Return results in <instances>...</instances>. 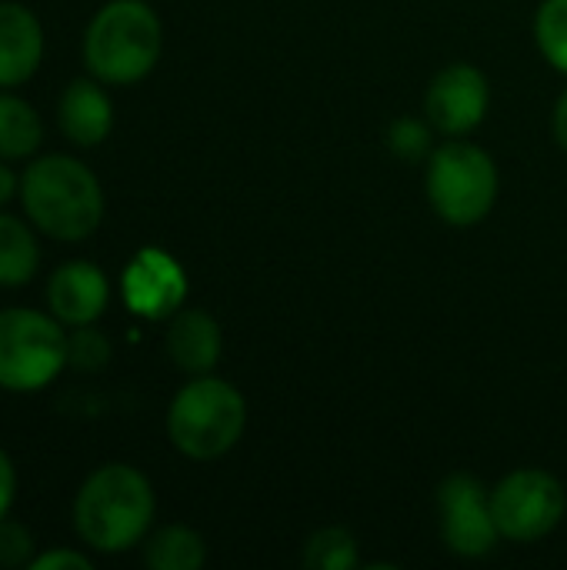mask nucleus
I'll return each mask as SVG.
<instances>
[{"instance_id": "nucleus-1", "label": "nucleus", "mask_w": 567, "mask_h": 570, "mask_svg": "<svg viewBox=\"0 0 567 570\" xmlns=\"http://www.w3.org/2000/svg\"><path fill=\"white\" fill-rule=\"evenodd\" d=\"M154 511V488L137 468L104 464L74 498V528L97 554H120L144 544Z\"/></svg>"}, {"instance_id": "nucleus-2", "label": "nucleus", "mask_w": 567, "mask_h": 570, "mask_svg": "<svg viewBox=\"0 0 567 570\" xmlns=\"http://www.w3.org/2000/svg\"><path fill=\"white\" fill-rule=\"evenodd\" d=\"M20 200L30 224L53 240H84L104 220L100 180L67 154L33 160L20 177Z\"/></svg>"}, {"instance_id": "nucleus-3", "label": "nucleus", "mask_w": 567, "mask_h": 570, "mask_svg": "<svg viewBox=\"0 0 567 570\" xmlns=\"http://www.w3.org/2000/svg\"><path fill=\"white\" fill-rule=\"evenodd\" d=\"M164 50V27L144 0L104 3L84 33V63L100 83L144 80Z\"/></svg>"}, {"instance_id": "nucleus-4", "label": "nucleus", "mask_w": 567, "mask_h": 570, "mask_svg": "<svg viewBox=\"0 0 567 570\" xmlns=\"http://www.w3.org/2000/svg\"><path fill=\"white\" fill-rule=\"evenodd\" d=\"M247 428L244 394L211 374L184 384L167 407V438L190 461H217L237 448Z\"/></svg>"}, {"instance_id": "nucleus-5", "label": "nucleus", "mask_w": 567, "mask_h": 570, "mask_svg": "<svg viewBox=\"0 0 567 570\" xmlns=\"http://www.w3.org/2000/svg\"><path fill=\"white\" fill-rule=\"evenodd\" d=\"M424 184L434 214L451 227L481 224L498 200V167L491 154L461 137L431 150Z\"/></svg>"}, {"instance_id": "nucleus-6", "label": "nucleus", "mask_w": 567, "mask_h": 570, "mask_svg": "<svg viewBox=\"0 0 567 570\" xmlns=\"http://www.w3.org/2000/svg\"><path fill=\"white\" fill-rule=\"evenodd\" d=\"M67 367V331L53 314L30 307L0 311V391H43Z\"/></svg>"}, {"instance_id": "nucleus-7", "label": "nucleus", "mask_w": 567, "mask_h": 570, "mask_svg": "<svg viewBox=\"0 0 567 570\" xmlns=\"http://www.w3.org/2000/svg\"><path fill=\"white\" fill-rule=\"evenodd\" d=\"M491 511L501 538L518 544H535L565 521L567 494L555 474L525 468L508 474L491 491Z\"/></svg>"}, {"instance_id": "nucleus-8", "label": "nucleus", "mask_w": 567, "mask_h": 570, "mask_svg": "<svg viewBox=\"0 0 567 570\" xmlns=\"http://www.w3.org/2000/svg\"><path fill=\"white\" fill-rule=\"evenodd\" d=\"M441 508V534L451 554L458 558H485L498 548L501 531L491 511V491L471 474H451L438 491Z\"/></svg>"}, {"instance_id": "nucleus-9", "label": "nucleus", "mask_w": 567, "mask_h": 570, "mask_svg": "<svg viewBox=\"0 0 567 570\" xmlns=\"http://www.w3.org/2000/svg\"><path fill=\"white\" fill-rule=\"evenodd\" d=\"M491 87L471 63H448L424 94V117L444 137H465L488 117Z\"/></svg>"}, {"instance_id": "nucleus-10", "label": "nucleus", "mask_w": 567, "mask_h": 570, "mask_svg": "<svg viewBox=\"0 0 567 570\" xmlns=\"http://www.w3.org/2000/svg\"><path fill=\"white\" fill-rule=\"evenodd\" d=\"M187 297L184 267L160 247H144L124 271V301L134 314L164 321L180 311Z\"/></svg>"}, {"instance_id": "nucleus-11", "label": "nucleus", "mask_w": 567, "mask_h": 570, "mask_svg": "<svg viewBox=\"0 0 567 570\" xmlns=\"http://www.w3.org/2000/svg\"><path fill=\"white\" fill-rule=\"evenodd\" d=\"M110 301V284L104 271L90 261H70L60 264L47 284V304L50 314L63 327H84L94 324Z\"/></svg>"}, {"instance_id": "nucleus-12", "label": "nucleus", "mask_w": 567, "mask_h": 570, "mask_svg": "<svg viewBox=\"0 0 567 570\" xmlns=\"http://www.w3.org/2000/svg\"><path fill=\"white\" fill-rule=\"evenodd\" d=\"M43 60V27L23 3H0V90L20 87Z\"/></svg>"}, {"instance_id": "nucleus-13", "label": "nucleus", "mask_w": 567, "mask_h": 570, "mask_svg": "<svg viewBox=\"0 0 567 570\" xmlns=\"http://www.w3.org/2000/svg\"><path fill=\"white\" fill-rule=\"evenodd\" d=\"M164 344H167V357L174 361V367H180L190 377L211 374L224 351L221 324L207 311H194V307H180L170 317Z\"/></svg>"}, {"instance_id": "nucleus-14", "label": "nucleus", "mask_w": 567, "mask_h": 570, "mask_svg": "<svg viewBox=\"0 0 567 570\" xmlns=\"http://www.w3.org/2000/svg\"><path fill=\"white\" fill-rule=\"evenodd\" d=\"M57 120H60V130L70 144L97 147L107 140V134L114 127V104L104 94L97 77L94 80H74L60 94Z\"/></svg>"}, {"instance_id": "nucleus-15", "label": "nucleus", "mask_w": 567, "mask_h": 570, "mask_svg": "<svg viewBox=\"0 0 567 570\" xmlns=\"http://www.w3.org/2000/svg\"><path fill=\"white\" fill-rule=\"evenodd\" d=\"M40 250L33 230L13 217L0 214V287H23L37 277Z\"/></svg>"}, {"instance_id": "nucleus-16", "label": "nucleus", "mask_w": 567, "mask_h": 570, "mask_svg": "<svg viewBox=\"0 0 567 570\" xmlns=\"http://www.w3.org/2000/svg\"><path fill=\"white\" fill-rule=\"evenodd\" d=\"M207 561L204 538L184 524L160 528L144 544V564L150 570H197Z\"/></svg>"}, {"instance_id": "nucleus-17", "label": "nucleus", "mask_w": 567, "mask_h": 570, "mask_svg": "<svg viewBox=\"0 0 567 570\" xmlns=\"http://www.w3.org/2000/svg\"><path fill=\"white\" fill-rule=\"evenodd\" d=\"M40 140H43V124L37 110L13 94H0V157L3 160L30 157L40 147Z\"/></svg>"}, {"instance_id": "nucleus-18", "label": "nucleus", "mask_w": 567, "mask_h": 570, "mask_svg": "<svg viewBox=\"0 0 567 570\" xmlns=\"http://www.w3.org/2000/svg\"><path fill=\"white\" fill-rule=\"evenodd\" d=\"M304 564L311 570H351L358 568V541L344 528L317 531L304 548Z\"/></svg>"}, {"instance_id": "nucleus-19", "label": "nucleus", "mask_w": 567, "mask_h": 570, "mask_svg": "<svg viewBox=\"0 0 567 570\" xmlns=\"http://www.w3.org/2000/svg\"><path fill=\"white\" fill-rule=\"evenodd\" d=\"M535 40L545 60L567 73V0H545L535 17Z\"/></svg>"}, {"instance_id": "nucleus-20", "label": "nucleus", "mask_w": 567, "mask_h": 570, "mask_svg": "<svg viewBox=\"0 0 567 570\" xmlns=\"http://www.w3.org/2000/svg\"><path fill=\"white\" fill-rule=\"evenodd\" d=\"M388 147L398 160H421L431 154V124L418 117H398L388 130Z\"/></svg>"}, {"instance_id": "nucleus-21", "label": "nucleus", "mask_w": 567, "mask_h": 570, "mask_svg": "<svg viewBox=\"0 0 567 570\" xmlns=\"http://www.w3.org/2000/svg\"><path fill=\"white\" fill-rule=\"evenodd\" d=\"M110 361V344L100 331H94L90 324L77 327L67 334V364L77 371H97Z\"/></svg>"}, {"instance_id": "nucleus-22", "label": "nucleus", "mask_w": 567, "mask_h": 570, "mask_svg": "<svg viewBox=\"0 0 567 570\" xmlns=\"http://www.w3.org/2000/svg\"><path fill=\"white\" fill-rule=\"evenodd\" d=\"M33 538L20 521H0V568H30L33 561Z\"/></svg>"}, {"instance_id": "nucleus-23", "label": "nucleus", "mask_w": 567, "mask_h": 570, "mask_svg": "<svg viewBox=\"0 0 567 570\" xmlns=\"http://www.w3.org/2000/svg\"><path fill=\"white\" fill-rule=\"evenodd\" d=\"M90 570V558L77 554V551H43L30 561V570Z\"/></svg>"}, {"instance_id": "nucleus-24", "label": "nucleus", "mask_w": 567, "mask_h": 570, "mask_svg": "<svg viewBox=\"0 0 567 570\" xmlns=\"http://www.w3.org/2000/svg\"><path fill=\"white\" fill-rule=\"evenodd\" d=\"M13 498H17V471H13L10 458L0 451V521L10 514V508H13Z\"/></svg>"}, {"instance_id": "nucleus-25", "label": "nucleus", "mask_w": 567, "mask_h": 570, "mask_svg": "<svg viewBox=\"0 0 567 570\" xmlns=\"http://www.w3.org/2000/svg\"><path fill=\"white\" fill-rule=\"evenodd\" d=\"M555 140H558V147L567 150V90L558 97V104H555Z\"/></svg>"}, {"instance_id": "nucleus-26", "label": "nucleus", "mask_w": 567, "mask_h": 570, "mask_svg": "<svg viewBox=\"0 0 567 570\" xmlns=\"http://www.w3.org/2000/svg\"><path fill=\"white\" fill-rule=\"evenodd\" d=\"M17 174L3 164V157H0V207H7L10 200H13V194H17Z\"/></svg>"}]
</instances>
